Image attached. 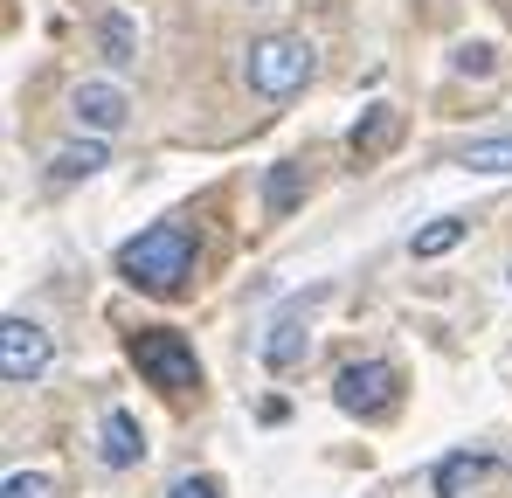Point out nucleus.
<instances>
[{"mask_svg":"<svg viewBox=\"0 0 512 498\" xmlns=\"http://www.w3.org/2000/svg\"><path fill=\"white\" fill-rule=\"evenodd\" d=\"M118 270H125V284H139V291H180V277L194 270V236H187V222H153V229H139L132 243L118 249Z\"/></svg>","mask_w":512,"mask_h":498,"instance_id":"1","label":"nucleus"},{"mask_svg":"<svg viewBox=\"0 0 512 498\" xmlns=\"http://www.w3.org/2000/svg\"><path fill=\"white\" fill-rule=\"evenodd\" d=\"M243 77L263 97H298L305 77H312V42L305 35H263L250 56H243Z\"/></svg>","mask_w":512,"mask_h":498,"instance_id":"2","label":"nucleus"},{"mask_svg":"<svg viewBox=\"0 0 512 498\" xmlns=\"http://www.w3.org/2000/svg\"><path fill=\"white\" fill-rule=\"evenodd\" d=\"M132 360H139V374H146L153 388H167V395L201 388V360H194V346H187L180 332H167V326L132 332Z\"/></svg>","mask_w":512,"mask_h":498,"instance_id":"3","label":"nucleus"},{"mask_svg":"<svg viewBox=\"0 0 512 498\" xmlns=\"http://www.w3.org/2000/svg\"><path fill=\"white\" fill-rule=\"evenodd\" d=\"M49 360H56V346H49V332L35 326V319H7L0 326V381L7 388H28V381H42L49 374Z\"/></svg>","mask_w":512,"mask_h":498,"instance_id":"4","label":"nucleus"},{"mask_svg":"<svg viewBox=\"0 0 512 498\" xmlns=\"http://www.w3.org/2000/svg\"><path fill=\"white\" fill-rule=\"evenodd\" d=\"M319 298H326V291H305V298H291V305L263 326V346H256V353H263L270 374H291V367L305 360V326H312V305H319Z\"/></svg>","mask_w":512,"mask_h":498,"instance_id":"5","label":"nucleus"},{"mask_svg":"<svg viewBox=\"0 0 512 498\" xmlns=\"http://www.w3.org/2000/svg\"><path fill=\"white\" fill-rule=\"evenodd\" d=\"M333 402H340L346 415H381V409H395V367H388V360H353V367H340Z\"/></svg>","mask_w":512,"mask_h":498,"instance_id":"6","label":"nucleus"},{"mask_svg":"<svg viewBox=\"0 0 512 498\" xmlns=\"http://www.w3.org/2000/svg\"><path fill=\"white\" fill-rule=\"evenodd\" d=\"M70 111H77V125H84L90 139H104V132H118V125L132 118V97H125L118 83L90 77V83H77V97H70Z\"/></svg>","mask_w":512,"mask_h":498,"instance_id":"7","label":"nucleus"},{"mask_svg":"<svg viewBox=\"0 0 512 498\" xmlns=\"http://www.w3.org/2000/svg\"><path fill=\"white\" fill-rule=\"evenodd\" d=\"M111 471H132L139 457H146V429H139V415L132 409H104V450H97Z\"/></svg>","mask_w":512,"mask_h":498,"instance_id":"8","label":"nucleus"},{"mask_svg":"<svg viewBox=\"0 0 512 498\" xmlns=\"http://www.w3.org/2000/svg\"><path fill=\"white\" fill-rule=\"evenodd\" d=\"M485 478H492V457H478V450H450V457L436 464V498H471Z\"/></svg>","mask_w":512,"mask_h":498,"instance_id":"9","label":"nucleus"},{"mask_svg":"<svg viewBox=\"0 0 512 498\" xmlns=\"http://www.w3.org/2000/svg\"><path fill=\"white\" fill-rule=\"evenodd\" d=\"M298 201H305V166H298V160H277L270 173H263V215H270V222H284Z\"/></svg>","mask_w":512,"mask_h":498,"instance_id":"10","label":"nucleus"},{"mask_svg":"<svg viewBox=\"0 0 512 498\" xmlns=\"http://www.w3.org/2000/svg\"><path fill=\"white\" fill-rule=\"evenodd\" d=\"M97 166H111V153H104V139H70V146H63V153L49 160V173H56L63 187H70V180H90Z\"/></svg>","mask_w":512,"mask_h":498,"instance_id":"11","label":"nucleus"},{"mask_svg":"<svg viewBox=\"0 0 512 498\" xmlns=\"http://www.w3.org/2000/svg\"><path fill=\"white\" fill-rule=\"evenodd\" d=\"M395 132H402V111H388V104H374V111H367V118L353 125V153H360V160H374V153H381V146H388Z\"/></svg>","mask_w":512,"mask_h":498,"instance_id":"12","label":"nucleus"},{"mask_svg":"<svg viewBox=\"0 0 512 498\" xmlns=\"http://www.w3.org/2000/svg\"><path fill=\"white\" fill-rule=\"evenodd\" d=\"M464 229H471V222H457V215H436V222H429V229H416V256H443V249H457L464 243Z\"/></svg>","mask_w":512,"mask_h":498,"instance_id":"13","label":"nucleus"},{"mask_svg":"<svg viewBox=\"0 0 512 498\" xmlns=\"http://www.w3.org/2000/svg\"><path fill=\"white\" fill-rule=\"evenodd\" d=\"M97 42H104V56H111L118 70L139 56V49H132V21H125V14H104V21H97Z\"/></svg>","mask_w":512,"mask_h":498,"instance_id":"14","label":"nucleus"},{"mask_svg":"<svg viewBox=\"0 0 512 498\" xmlns=\"http://www.w3.org/2000/svg\"><path fill=\"white\" fill-rule=\"evenodd\" d=\"M464 166H471V173H512V139H478V146H464Z\"/></svg>","mask_w":512,"mask_h":498,"instance_id":"15","label":"nucleus"},{"mask_svg":"<svg viewBox=\"0 0 512 498\" xmlns=\"http://www.w3.org/2000/svg\"><path fill=\"white\" fill-rule=\"evenodd\" d=\"M0 498H56V485H49V478H35V471H7Z\"/></svg>","mask_w":512,"mask_h":498,"instance_id":"16","label":"nucleus"},{"mask_svg":"<svg viewBox=\"0 0 512 498\" xmlns=\"http://www.w3.org/2000/svg\"><path fill=\"white\" fill-rule=\"evenodd\" d=\"M450 63H457V70H464V77H492V63H499V56H492V49H485V42H464V49H457V56H450Z\"/></svg>","mask_w":512,"mask_h":498,"instance_id":"17","label":"nucleus"},{"mask_svg":"<svg viewBox=\"0 0 512 498\" xmlns=\"http://www.w3.org/2000/svg\"><path fill=\"white\" fill-rule=\"evenodd\" d=\"M167 498H222V485H215V478H173Z\"/></svg>","mask_w":512,"mask_h":498,"instance_id":"18","label":"nucleus"}]
</instances>
